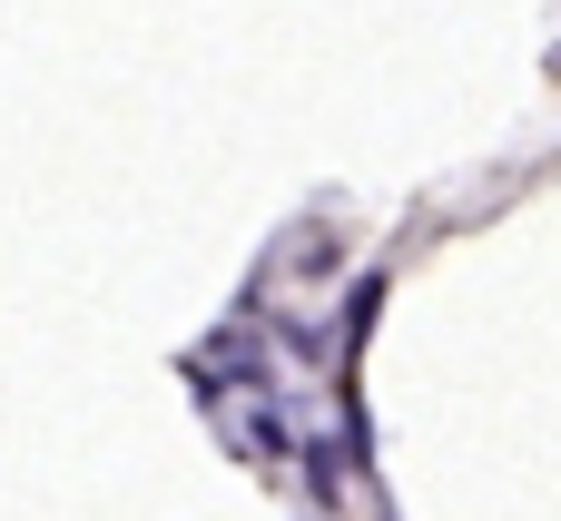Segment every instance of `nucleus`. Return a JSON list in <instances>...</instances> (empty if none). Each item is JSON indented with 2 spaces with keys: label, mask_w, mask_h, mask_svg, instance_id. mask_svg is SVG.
<instances>
[{
  "label": "nucleus",
  "mask_w": 561,
  "mask_h": 521,
  "mask_svg": "<svg viewBox=\"0 0 561 521\" xmlns=\"http://www.w3.org/2000/svg\"><path fill=\"white\" fill-rule=\"evenodd\" d=\"M375 296H385V276H355V296H345V335L375 325Z\"/></svg>",
  "instance_id": "f257e3e1"
}]
</instances>
